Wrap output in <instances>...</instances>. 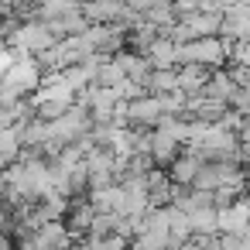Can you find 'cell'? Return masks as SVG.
Instances as JSON below:
<instances>
[{"mask_svg": "<svg viewBox=\"0 0 250 250\" xmlns=\"http://www.w3.org/2000/svg\"><path fill=\"white\" fill-rule=\"evenodd\" d=\"M38 86H42V69H38V62L28 59V55H21V59H14V62L7 65L4 76H0V103H18L24 93H31V89H38Z\"/></svg>", "mask_w": 250, "mask_h": 250, "instance_id": "cell-1", "label": "cell"}, {"mask_svg": "<svg viewBox=\"0 0 250 250\" xmlns=\"http://www.w3.org/2000/svg\"><path fill=\"white\" fill-rule=\"evenodd\" d=\"M178 65H202V69H226V42L219 38H195L175 45Z\"/></svg>", "mask_w": 250, "mask_h": 250, "instance_id": "cell-2", "label": "cell"}, {"mask_svg": "<svg viewBox=\"0 0 250 250\" xmlns=\"http://www.w3.org/2000/svg\"><path fill=\"white\" fill-rule=\"evenodd\" d=\"M11 48L14 52H21V55H28V52H35V55H42L45 48H52L55 45V38H52V31L45 28V24H38V21H28V24H18L14 31H11Z\"/></svg>", "mask_w": 250, "mask_h": 250, "instance_id": "cell-3", "label": "cell"}, {"mask_svg": "<svg viewBox=\"0 0 250 250\" xmlns=\"http://www.w3.org/2000/svg\"><path fill=\"white\" fill-rule=\"evenodd\" d=\"M216 233L247 236V202H243V199H236V202L216 209Z\"/></svg>", "mask_w": 250, "mask_h": 250, "instance_id": "cell-4", "label": "cell"}, {"mask_svg": "<svg viewBox=\"0 0 250 250\" xmlns=\"http://www.w3.org/2000/svg\"><path fill=\"white\" fill-rule=\"evenodd\" d=\"M182 154V144L171 137V134H165V130H151V141H147V158L154 161V165H171L175 158Z\"/></svg>", "mask_w": 250, "mask_h": 250, "instance_id": "cell-5", "label": "cell"}, {"mask_svg": "<svg viewBox=\"0 0 250 250\" xmlns=\"http://www.w3.org/2000/svg\"><path fill=\"white\" fill-rule=\"evenodd\" d=\"M206 79H209V69H202V65H178L175 69V89L182 96H188V100L202 93Z\"/></svg>", "mask_w": 250, "mask_h": 250, "instance_id": "cell-6", "label": "cell"}, {"mask_svg": "<svg viewBox=\"0 0 250 250\" xmlns=\"http://www.w3.org/2000/svg\"><path fill=\"white\" fill-rule=\"evenodd\" d=\"M199 168H202V161H199L192 151H185V154H178V158L168 165V182H171L175 188H188L192 178L199 175Z\"/></svg>", "mask_w": 250, "mask_h": 250, "instance_id": "cell-7", "label": "cell"}, {"mask_svg": "<svg viewBox=\"0 0 250 250\" xmlns=\"http://www.w3.org/2000/svg\"><path fill=\"white\" fill-rule=\"evenodd\" d=\"M144 59H147V65H151V72H168V69L178 65V62H175V45H171L168 38H154V42L144 48Z\"/></svg>", "mask_w": 250, "mask_h": 250, "instance_id": "cell-8", "label": "cell"}, {"mask_svg": "<svg viewBox=\"0 0 250 250\" xmlns=\"http://www.w3.org/2000/svg\"><path fill=\"white\" fill-rule=\"evenodd\" d=\"M93 212H120L124 206V188L120 185H106V188H89V199Z\"/></svg>", "mask_w": 250, "mask_h": 250, "instance_id": "cell-9", "label": "cell"}, {"mask_svg": "<svg viewBox=\"0 0 250 250\" xmlns=\"http://www.w3.org/2000/svg\"><path fill=\"white\" fill-rule=\"evenodd\" d=\"M233 89H236V86L229 83L226 69H219V72H209V79H206V86H202V93H199V96L226 106V100H229V93H233Z\"/></svg>", "mask_w": 250, "mask_h": 250, "instance_id": "cell-10", "label": "cell"}, {"mask_svg": "<svg viewBox=\"0 0 250 250\" xmlns=\"http://www.w3.org/2000/svg\"><path fill=\"white\" fill-rule=\"evenodd\" d=\"M21 130L18 127H7L0 130V168H11L18 158H21Z\"/></svg>", "mask_w": 250, "mask_h": 250, "instance_id": "cell-11", "label": "cell"}, {"mask_svg": "<svg viewBox=\"0 0 250 250\" xmlns=\"http://www.w3.org/2000/svg\"><path fill=\"white\" fill-rule=\"evenodd\" d=\"M127 250H171L165 233H137L127 240Z\"/></svg>", "mask_w": 250, "mask_h": 250, "instance_id": "cell-12", "label": "cell"}, {"mask_svg": "<svg viewBox=\"0 0 250 250\" xmlns=\"http://www.w3.org/2000/svg\"><path fill=\"white\" fill-rule=\"evenodd\" d=\"M229 106H233V113L247 117V110H250V93H247V89H233L229 100H226V110H229Z\"/></svg>", "mask_w": 250, "mask_h": 250, "instance_id": "cell-13", "label": "cell"}, {"mask_svg": "<svg viewBox=\"0 0 250 250\" xmlns=\"http://www.w3.org/2000/svg\"><path fill=\"white\" fill-rule=\"evenodd\" d=\"M93 250H127V240L120 236H103V240H86Z\"/></svg>", "mask_w": 250, "mask_h": 250, "instance_id": "cell-14", "label": "cell"}, {"mask_svg": "<svg viewBox=\"0 0 250 250\" xmlns=\"http://www.w3.org/2000/svg\"><path fill=\"white\" fill-rule=\"evenodd\" d=\"M154 4H158V0H124V7H127L130 14H137V18H144Z\"/></svg>", "mask_w": 250, "mask_h": 250, "instance_id": "cell-15", "label": "cell"}, {"mask_svg": "<svg viewBox=\"0 0 250 250\" xmlns=\"http://www.w3.org/2000/svg\"><path fill=\"white\" fill-rule=\"evenodd\" d=\"M0 250H14V243H11V240H7L4 233H0Z\"/></svg>", "mask_w": 250, "mask_h": 250, "instance_id": "cell-16", "label": "cell"}]
</instances>
